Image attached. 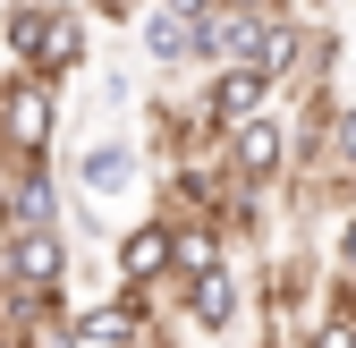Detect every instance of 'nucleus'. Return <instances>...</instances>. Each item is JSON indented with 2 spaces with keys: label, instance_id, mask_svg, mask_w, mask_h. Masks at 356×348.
<instances>
[{
  "label": "nucleus",
  "instance_id": "3",
  "mask_svg": "<svg viewBox=\"0 0 356 348\" xmlns=\"http://www.w3.org/2000/svg\"><path fill=\"white\" fill-rule=\"evenodd\" d=\"M220 161H229V179H246V187H289L297 179V119H289V102L254 111L246 127H229V136H220Z\"/></svg>",
  "mask_w": 356,
  "mask_h": 348
},
{
  "label": "nucleus",
  "instance_id": "11",
  "mask_svg": "<svg viewBox=\"0 0 356 348\" xmlns=\"http://www.w3.org/2000/svg\"><path fill=\"white\" fill-rule=\"evenodd\" d=\"M297 348H356V297L323 280V297H314V323L297 331Z\"/></svg>",
  "mask_w": 356,
  "mask_h": 348
},
{
  "label": "nucleus",
  "instance_id": "1",
  "mask_svg": "<svg viewBox=\"0 0 356 348\" xmlns=\"http://www.w3.org/2000/svg\"><path fill=\"white\" fill-rule=\"evenodd\" d=\"M254 315H263V272H246L238 255H220L212 272H187V280L170 289V323L187 331V340H229Z\"/></svg>",
  "mask_w": 356,
  "mask_h": 348
},
{
  "label": "nucleus",
  "instance_id": "6",
  "mask_svg": "<svg viewBox=\"0 0 356 348\" xmlns=\"http://www.w3.org/2000/svg\"><path fill=\"white\" fill-rule=\"evenodd\" d=\"M76 238L60 230H0V289H76Z\"/></svg>",
  "mask_w": 356,
  "mask_h": 348
},
{
  "label": "nucleus",
  "instance_id": "14",
  "mask_svg": "<svg viewBox=\"0 0 356 348\" xmlns=\"http://www.w3.org/2000/svg\"><path fill=\"white\" fill-rule=\"evenodd\" d=\"M127 348H178V323H145V331L127 340Z\"/></svg>",
  "mask_w": 356,
  "mask_h": 348
},
{
  "label": "nucleus",
  "instance_id": "17",
  "mask_svg": "<svg viewBox=\"0 0 356 348\" xmlns=\"http://www.w3.org/2000/svg\"><path fill=\"white\" fill-rule=\"evenodd\" d=\"M348 204H356V187H348Z\"/></svg>",
  "mask_w": 356,
  "mask_h": 348
},
{
  "label": "nucleus",
  "instance_id": "10",
  "mask_svg": "<svg viewBox=\"0 0 356 348\" xmlns=\"http://www.w3.org/2000/svg\"><path fill=\"white\" fill-rule=\"evenodd\" d=\"M263 17L254 0H220V9L204 17V68H229V60H254V42H263Z\"/></svg>",
  "mask_w": 356,
  "mask_h": 348
},
{
  "label": "nucleus",
  "instance_id": "2",
  "mask_svg": "<svg viewBox=\"0 0 356 348\" xmlns=\"http://www.w3.org/2000/svg\"><path fill=\"white\" fill-rule=\"evenodd\" d=\"M68 221V179L51 153H9L0 145V230H60Z\"/></svg>",
  "mask_w": 356,
  "mask_h": 348
},
{
  "label": "nucleus",
  "instance_id": "13",
  "mask_svg": "<svg viewBox=\"0 0 356 348\" xmlns=\"http://www.w3.org/2000/svg\"><path fill=\"white\" fill-rule=\"evenodd\" d=\"M68 238L76 246H111L119 230L102 221V196H85V187H68Z\"/></svg>",
  "mask_w": 356,
  "mask_h": 348
},
{
  "label": "nucleus",
  "instance_id": "7",
  "mask_svg": "<svg viewBox=\"0 0 356 348\" xmlns=\"http://www.w3.org/2000/svg\"><path fill=\"white\" fill-rule=\"evenodd\" d=\"M153 179V145L145 136H119V127H111V136H94V145H85L76 153V170H68V187H85V196H127V187H145Z\"/></svg>",
  "mask_w": 356,
  "mask_h": 348
},
{
  "label": "nucleus",
  "instance_id": "9",
  "mask_svg": "<svg viewBox=\"0 0 356 348\" xmlns=\"http://www.w3.org/2000/svg\"><path fill=\"white\" fill-rule=\"evenodd\" d=\"M94 9L85 0H51V17H42V52H34V68L51 77V85H68L76 68H94Z\"/></svg>",
  "mask_w": 356,
  "mask_h": 348
},
{
  "label": "nucleus",
  "instance_id": "8",
  "mask_svg": "<svg viewBox=\"0 0 356 348\" xmlns=\"http://www.w3.org/2000/svg\"><path fill=\"white\" fill-rule=\"evenodd\" d=\"M136 42H145V68H161V77H187V68H204V17L170 9V0H145Z\"/></svg>",
  "mask_w": 356,
  "mask_h": 348
},
{
  "label": "nucleus",
  "instance_id": "15",
  "mask_svg": "<svg viewBox=\"0 0 356 348\" xmlns=\"http://www.w3.org/2000/svg\"><path fill=\"white\" fill-rule=\"evenodd\" d=\"M170 9H187V17H212V9H220V0H170Z\"/></svg>",
  "mask_w": 356,
  "mask_h": 348
},
{
  "label": "nucleus",
  "instance_id": "12",
  "mask_svg": "<svg viewBox=\"0 0 356 348\" xmlns=\"http://www.w3.org/2000/svg\"><path fill=\"white\" fill-rule=\"evenodd\" d=\"M42 17H51V0H9L0 9V52L17 68H34V52H42Z\"/></svg>",
  "mask_w": 356,
  "mask_h": 348
},
{
  "label": "nucleus",
  "instance_id": "4",
  "mask_svg": "<svg viewBox=\"0 0 356 348\" xmlns=\"http://www.w3.org/2000/svg\"><path fill=\"white\" fill-rule=\"evenodd\" d=\"M0 145L9 153H51L60 145V85L42 68H0Z\"/></svg>",
  "mask_w": 356,
  "mask_h": 348
},
{
  "label": "nucleus",
  "instance_id": "16",
  "mask_svg": "<svg viewBox=\"0 0 356 348\" xmlns=\"http://www.w3.org/2000/svg\"><path fill=\"white\" fill-rule=\"evenodd\" d=\"M0 348H34V340H17V331H0Z\"/></svg>",
  "mask_w": 356,
  "mask_h": 348
},
{
  "label": "nucleus",
  "instance_id": "5",
  "mask_svg": "<svg viewBox=\"0 0 356 348\" xmlns=\"http://www.w3.org/2000/svg\"><path fill=\"white\" fill-rule=\"evenodd\" d=\"M111 280L119 289H178V221L153 204V212H136L119 238H111Z\"/></svg>",
  "mask_w": 356,
  "mask_h": 348
}]
</instances>
